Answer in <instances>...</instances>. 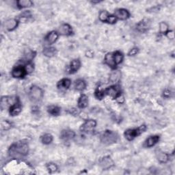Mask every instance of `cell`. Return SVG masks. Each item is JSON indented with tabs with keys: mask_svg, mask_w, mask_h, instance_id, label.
Here are the masks:
<instances>
[{
	"mask_svg": "<svg viewBox=\"0 0 175 175\" xmlns=\"http://www.w3.org/2000/svg\"><path fill=\"white\" fill-rule=\"evenodd\" d=\"M29 151V147L26 142H18L12 144L9 149L10 156L13 157H19L21 156H25Z\"/></svg>",
	"mask_w": 175,
	"mask_h": 175,
	"instance_id": "6da1fadb",
	"label": "cell"
},
{
	"mask_svg": "<svg viewBox=\"0 0 175 175\" xmlns=\"http://www.w3.org/2000/svg\"><path fill=\"white\" fill-rule=\"evenodd\" d=\"M118 139V135L116 132L107 130L104 131L100 136V140L103 144L110 145L116 143Z\"/></svg>",
	"mask_w": 175,
	"mask_h": 175,
	"instance_id": "7a4b0ae2",
	"label": "cell"
},
{
	"mask_svg": "<svg viewBox=\"0 0 175 175\" xmlns=\"http://www.w3.org/2000/svg\"><path fill=\"white\" fill-rule=\"evenodd\" d=\"M43 97V91L40 87L33 86L31 87L29 92V98L33 103H37L41 101Z\"/></svg>",
	"mask_w": 175,
	"mask_h": 175,
	"instance_id": "3957f363",
	"label": "cell"
},
{
	"mask_svg": "<svg viewBox=\"0 0 175 175\" xmlns=\"http://www.w3.org/2000/svg\"><path fill=\"white\" fill-rule=\"evenodd\" d=\"M146 129H147V127L144 125L136 129H127V131H125V136L127 140H128L129 141H131L136 137H138V135L142 134V133L144 132Z\"/></svg>",
	"mask_w": 175,
	"mask_h": 175,
	"instance_id": "277c9868",
	"label": "cell"
},
{
	"mask_svg": "<svg viewBox=\"0 0 175 175\" xmlns=\"http://www.w3.org/2000/svg\"><path fill=\"white\" fill-rule=\"evenodd\" d=\"M96 126V122L95 120H88L81 126L80 130L84 133H90L94 130Z\"/></svg>",
	"mask_w": 175,
	"mask_h": 175,
	"instance_id": "5b68a950",
	"label": "cell"
},
{
	"mask_svg": "<svg viewBox=\"0 0 175 175\" xmlns=\"http://www.w3.org/2000/svg\"><path fill=\"white\" fill-rule=\"evenodd\" d=\"M99 165L103 170H107L114 166V161H113V160H112L111 157L109 156H106V157L102 158L101 160H100Z\"/></svg>",
	"mask_w": 175,
	"mask_h": 175,
	"instance_id": "8992f818",
	"label": "cell"
},
{
	"mask_svg": "<svg viewBox=\"0 0 175 175\" xmlns=\"http://www.w3.org/2000/svg\"><path fill=\"white\" fill-rule=\"evenodd\" d=\"M151 21L150 19H144L137 24V30L139 32L144 33L149 30V28H151Z\"/></svg>",
	"mask_w": 175,
	"mask_h": 175,
	"instance_id": "52a82bcc",
	"label": "cell"
},
{
	"mask_svg": "<svg viewBox=\"0 0 175 175\" xmlns=\"http://www.w3.org/2000/svg\"><path fill=\"white\" fill-rule=\"evenodd\" d=\"M114 16L120 20H126L130 17V13L127 10L124 8L117 9L114 12Z\"/></svg>",
	"mask_w": 175,
	"mask_h": 175,
	"instance_id": "ba28073f",
	"label": "cell"
},
{
	"mask_svg": "<svg viewBox=\"0 0 175 175\" xmlns=\"http://www.w3.org/2000/svg\"><path fill=\"white\" fill-rule=\"evenodd\" d=\"M27 72L23 66H17L14 68L12 70V76L15 78H23L24 77Z\"/></svg>",
	"mask_w": 175,
	"mask_h": 175,
	"instance_id": "9c48e42d",
	"label": "cell"
},
{
	"mask_svg": "<svg viewBox=\"0 0 175 175\" xmlns=\"http://www.w3.org/2000/svg\"><path fill=\"white\" fill-rule=\"evenodd\" d=\"M75 137V133L70 129H64L61 131L60 138L64 141H69Z\"/></svg>",
	"mask_w": 175,
	"mask_h": 175,
	"instance_id": "30bf717a",
	"label": "cell"
},
{
	"mask_svg": "<svg viewBox=\"0 0 175 175\" xmlns=\"http://www.w3.org/2000/svg\"><path fill=\"white\" fill-rule=\"evenodd\" d=\"M17 99L14 100L12 97H9V96H3L1 99V107L2 109H4L7 108L8 106L15 104L16 103H17Z\"/></svg>",
	"mask_w": 175,
	"mask_h": 175,
	"instance_id": "8fae6325",
	"label": "cell"
},
{
	"mask_svg": "<svg viewBox=\"0 0 175 175\" xmlns=\"http://www.w3.org/2000/svg\"><path fill=\"white\" fill-rule=\"evenodd\" d=\"M19 25V21L15 19H8L4 23V27L8 31H12L17 28Z\"/></svg>",
	"mask_w": 175,
	"mask_h": 175,
	"instance_id": "7c38bea8",
	"label": "cell"
},
{
	"mask_svg": "<svg viewBox=\"0 0 175 175\" xmlns=\"http://www.w3.org/2000/svg\"><path fill=\"white\" fill-rule=\"evenodd\" d=\"M160 140V136L159 135H153L150 136L147 140L145 141L144 147L147 148H151L156 144Z\"/></svg>",
	"mask_w": 175,
	"mask_h": 175,
	"instance_id": "4fadbf2b",
	"label": "cell"
},
{
	"mask_svg": "<svg viewBox=\"0 0 175 175\" xmlns=\"http://www.w3.org/2000/svg\"><path fill=\"white\" fill-rule=\"evenodd\" d=\"M105 94L112 97V98L116 99V97L121 94V92H120V90L117 87L113 86L108 88L105 90Z\"/></svg>",
	"mask_w": 175,
	"mask_h": 175,
	"instance_id": "5bb4252c",
	"label": "cell"
},
{
	"mask_svg": "<svg viewBox=\"0 0 175 175\" xmlns=\"http://www.w3.org/2000/svg\"><path fill=\"white\" fill-rule=\"evenodd\" d=\"M58 32H59V33L61 35L69 36L73 33V30L70 25L66 23V24H62L61 25V26L59 28Z\"/></svg>",
	"mask_w": 175,
	"mask_h": 175,
	"instance_id": "9a60e30c",
	"label": "cell"
},
{
	"mask_svg": "<svg viewBox=\"0 0 175 175\" xmlns=\"http://www.w3.org/2000/svg\"><path fill=\"white\" fill-rule=\"evenodd\" d=\"M105 63L109 67H111L112 69H115L116 67V64L114 61V53H108L105 55Z\"/></svg>",
	"mask_w": 175,
	"mask_h": 175,
	"instance_id": "2e32d148",
	"label": "cell"
},
{
	"mask_svg": "<svg viewBox=\"0 0 175 175\" xmlns=\"http://www.w3.org/2000/svg\"><path fill=\"white\" fill-rule=\"evenodd\" d=\"M81 66V62L79 59H75L71 61V62L69 65V73L73 74L76 73L77 70L79 69Z\"/></svg>",
	"mask_w": 175,
	"mask_h": 175,
	"instance_id": "e0dca14e",
	"label": "cell"
},
{
	"mask_svg": "<svg viewBox=\"0 0 175 175\" xmlns=\"http://www.w3.org/2000/svg\"><path fill=\"white\" fill-rule=\"evenodd\" d=\"M21 110H22L21 105L20 103L17 102L15 104L11 106V108H10V114L12 116H17L19 114H20Z\"/></svg>",
	"mask_w": 175,
	"mask_h": 175,
	"instance_id": "ac0fdd59",
	"label": "cell"
},
{
	"mask_svg": "<svg viewBox=\"0 0 175 175\" xmlns=\"http://www.w3.org/2000/svg\"><path fill=\"white\" fill-rule=\"evenodd\" d=\"M71 84V81L69 79L67 78H64L61 79L60 81H59V82L58 83L57 86L59 89H64V90H66L69 89Z\"/></svg>",
	"mask_w": 175,
	"mask_h": 175,
	"instance_id": "d6986e66",
	"label": "cell"
},
{
	"mask_svg": "<svg viewBox=\"0 0 175 175\" xmlns=\"http://www.w3.org/2000/svg\"><path fill=\"white\" fill-rule=\"evenodd\" d=\"M58 34L56 32L52 31L47 35V36L45 37V40H46V41L49 44L51 45L54 43L55 42L58 40Z\"/></svg>",
	"mask_w": 175,
	"mask_h": 175,
	"instance_id": "ffe728a7",
	"label": "cell"
},
{
	"mask_svg": "<svg viewBox=\"0 0 175 175\" xmlns=\"http://www.w3.org/2000/svg\"><path fill=\"white\" fill-rule=\"evenodd\" d=\"M88 105V97L86 95H82L78 100V107L81 109L86 108Z\"/></svg>",
	"mask_w": 175,
	"mask_h": 175,
	"instance_id": "44dd1931",
	"label": "cell"
},
{
	"mask_svg": "<svg viewBox=\"0 0 175 175\" xmlns=\"http://www.w3.org/2000/svg\"><path fill=\"white\" fill-rule=\"evenodd\" d=\"M156 157L157 160L160 161V163H166L168 160H169V156H168V155L161 151H159L157 152Z\"/></svg>",
	"mask_w": 175,
	"mask_h": 175,
	"instance_id": "7402d4cb",
	"label": "cell"
},
{
	"mask_svg": "<svg viewBox=\"0 0 175 175\" xmlns=\"http://www.w3.org/2000/svg\"><path fill=\"white\" fill-rule=\"evenodd\" d=\"M47 112L51 115L57 116H59L61 112V109L56 105H50L47 108Z\"/></svg>",
	"mask_w": 175,
	"mask_h": 175,
	"instance_id": "603a6c76",
	"label": "cell"
},
{
	"mask_svg": "<svg viewBox=\"0 0 175 175\" xmlns=\"http://www.w3.org/2000/svg\"><path fill=\"white\" fill-rule=\"evenodd\" d=\"M86 87V83L84 80L79 79L75 82V89L77 91H82Z\"/></svg>",
	"mask_w": 175,
	"mask_h": 175,
	"instance_id": "cb8c5ba5",
	"label": "cell"
},
{
	"mask_svg": "<svg viewBox=\"0 0 175 175\" xmlns=\"http://www.w3.org/2000/svg\"><path fill=\"white\" fill-rule=\"evenodd\" d=\"M17 5L19 8H25L33 6V2L30 0H19L17 2Z\"/></svg>",
	"mask_w": 175,
	"mask_h": 175,
	"instance_id": "d4e9b609",
	"label": "cell"
},
{
	"mask_svg": "<svg viewBox=\"0 0 175 175\" xmlns=\"http://www.w3.org/2000/svg\"><path fill=\"white\" fill-rule=\"evenodd\" d=\"M43 53L46 57L51 58L56 54L57 51L56 49L54 47H46L43 49Z\"/></svg>",
	"mask_w": 175,
	"mask_h": 175,
	"instance_id": "484cf974",
	"label": "cell"
},
{
	"mask_svg": "<svg viewBox=\"0 0 175 175\" xmlns=\"http://www.w3.org/2000/svg\"><path fill=\"white\" fill-rule=\"evenodd\" d=\"M53 141V136L50 134H45L41 137V142L44 144H49Z\"/></svg>",
	"mask_w": 175,
	"mask_h": 175,
	"instance_id": "4316f807",
	"label": "cell"
},
{
	"mask_svg": "<svg viewBox=\"0 0 175 175\" xmlns=\"http://www.w3.org/2000/svg\"><path fill=\"white\" fill-rule=\"evenodd\" d=\"M120 77H121V73L119 71H114L110 75L109 80L112 83H116L120 79Z\"/></svg>",
	"mask_w": 175,
	"mask_h": 175,
	"instance_id": "83f0119b",
	"label": "cell"
},
{
	"mask_svg": "<svg viewBox=\"0 0 175 175\" xmlns=\"http://www.w3.org/2000/svg\"><path fill=\"white\" fill-rule=\"evenodd\" d=\"M114 58L116 64V65H118V64H121L122 62L123 58H124V56H123L122 53L120 52V51H116V52L114 53Z\"/></svg>",
	"mask_w": 175,
	"mask_h": 175,
	"instance_id": "f1b7e54d",
	"label": "cell"
},
{
	"mask_svg": "<svg viewBox=\"0 0 175 175\" xmlns=\"http://www.w3.org/2000/svg\"><path fill=\"white\" fill-rule=\"evenodd\" d=\"M105 95H106V94H105V90L102 89L101 87H99L96 90V91H95V96L98 99L101 100V99H103V97L105 96Z\"/></svg>",
	"mask_w": 175,
	"mask_h": 175,
	"instance_id": "f546056e",
	"label": "cell"
},
{
	"mask_svg": "<svg viewBox=\"0 0 175 175\" xmlns=\"http://www.w3.org/2000/svg\"><path fill=\"white\" fill-rule=\"evenodd\" d=\"M168 32V25L166 22L162 21L160 23V32L161 34H166Z\"/></svg>",
	"mask_w": 175,
	"mask_h": 175,
	"instance_id": "4dcf8cb0",
	"label": "cell"
},
{
	"mask_svg": "<svg viewBox=\"0 0 175 175\" xmlns=\"http://www.w3.org/2000/svg\"><path fill=\"white\" fill-rule=\"evenodd\" d=\"M109 15L108 12L105 11H103L100 12L99 17L100 21H101L103 22H106L107 20H108V18L109 17Z\"/></svg>",
	"mask_w": 175,
	"mask_h": 175,
	"instance_id": "1f68e13d",
	"label": "cell"
},
{
	"mask_svg": "<svg viewBox=\"0 0 175 175\" xmlns=\"http://www.w3.org/2000/svg\"><path fill=\"white\" fill-rule=\"evenodd\" d=\"M12 127V124L8 121H3L1 122V128L2 130H8Z\"/></svg>",
	"mask_w": 175,
	"mask_h": 175,
	"instance_id": "d6a6232c",
	"label": "cell"
},
{
	"mask_svg": "<svg viewBox=\"0 0 175 175\" xmlns=\"http://www.w3.org/2000/svg\"><path fill=\"white\" fill-rule=\"evenodd\" d=\"M47 168L50 173H56V172L58 170L57 165L55 164H53V163L47 164Z\"/></svg>",
	"mask_w": 175,
	"mask_h": 175,
	"instance_id": "836d02e7",
	"label": "cell"
},
{
	"mask_svg": "<svg viewBox=\"0 0 175 175\" xmlns=\"http://www.w3.org/2000/svg\"><path fill=\"white\" fill-rule=\"evenodd\" d=\"M116 21H117V18L114 15H109L106 22L110 24H114L116 23Z\"/></svg>",
	"mask_w": 175,
	"mask_h": 175,
	"instance_id": "e575fe53",
	"label": "cell"
},
{
	"mask_svg": "<svg viewBox=\"0 0 175 175\" xmlns=\"http://www.w3.org/2000/svg\"><path fill=\"white\" fill-rule=\"evenodd\" d=\"M35 53L34 51H28L27 53L25 54V57L26 58V60H28V61H30L31 60H32L34 58V56H35Z\"/></svg>",
	"mask_w": 175,
	"mask_h": 175,
	"instance_id": "d590c367",
	"label": "cell"
},
{
	"mask_svg": "<svg viewBox=\"0 0 175 175\" xmlns=\"http://www.w3.org/2000/svg\"><path fill=\"white\" fill-rule=\"evenodd\" d=\"M139 52V49L138 47H134L133 49L129 51V52L128 53V56H134L137 55V53H138Z\"/></svg>",
	"mask_w": 175,
	"mask_h": 175,
	"instance_id": "8d00e7d4",
	"label": "cell"
},
{
	"mask_svg": "<svg viewBox=\"0 0 175 175\" xmlns=\"http://www.w3.org/2000/svg\"><path fill=\"white\" fill-rule=\"evenodd\" d=\"M25 69V70H26L27 73H31L32 71L34 70V65L32 64L29 63L27 64Z\"/></svg>",
	"mask_w": 175,
	"mask_h": 175,
	"instance_id": "74e56055",
	"label": "cell"
},
{
	"mask_svg": "<svg viewBox=\"0 0 175 175\" xmlns=\"http://www.w3.org/2000/svg\"><path fill=\"white\" fill-rule=\"evenodd\" d=\"M116 101H117L118 103H123L125 101V97L123 96V95L121 93L120 95L116 97Z\"/></svg>",
	"mask_w": 175,
	"mask_h": 175,
	"instance_id": "f35d334b",
	"label": "cell"
},
{
	"mask_svg": "<svg viewBox=\"0 0 175 175\" xmlns=\"http://www.w3.org/2000/svg\"><path fill=\"white\" fill-rule=\"evenodd\" d=\"M171 91L168 89H166L163 92V95L164 97H166V98H169V97L171 96Z\"/></svg>",
	"mask_w": 175,
	"mask_h": 175,
	"instance_id": "ab89813d",
	"label": "cell"
},
{
	"mask_svg": "<svg viewBox=\"0 0 175 175\" xmlns=\"http://www.w3.org/2000/svg\"><path fill=\"white\" fill-rule=\"evenodd\" d=\"M166 35L170 39H174V32L173 31H168L166 34Z\"/></svg>",
	"mask_w": 175,
	"mask_h": 175,
	"instance_id": "60d3db41",
	"label": "cell"
},
{
	"mask_svg": "<svg viewBox=\"0 0 175 175\" xmlns=\"http://www.w3.org/2000/svg\"><path fill=\"white\" fill-rule=\"evenodd\" d=\"M21 16H22V17H25V18L30 17H31L30 12V11H25L21 14Z\"/></svg>",
	"mask_w": 175,
	"mask_h": 175,
	"instance_id": "b9f144b4",
	"label": "cell"
},
{
	"mask_svg": "<svg viewBox=\"0 0 175 175\" xmlns=\"http://www.w3.org/2000/svg\"><path fill=\"white\" fill-rule=\"evenodd\" d=\"M86 56L88 58H92L94 56V53L92 52L91 51H87L86 52Z\"/></svg>",
	"mask_w": 175,
	"mask_h": 175,
	"instance_id": "7bdbcfd3",
	"label": "cell"
}]
</instances>
